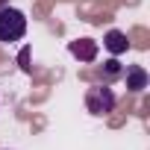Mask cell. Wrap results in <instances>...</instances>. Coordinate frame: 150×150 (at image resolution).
<instances>
[{
  "label": "cell",
  "mask_w": 150,
  "mask_h": 150,
  "mask_svg": "<svg viewBox=\"0 0 150 150\" xmlns=\"http://www.w3.org/2000/svg\"><path fill=\"white\" fill-rule=\"evenodd\" d=\"M24 35H27V15L6 3L0 9V41L12 44V41H21Z\"/></svg>",
  "instance_id": "obj_1"
},
{
  "label": "cell",
  "mask_w": 150,
  "mask_h": 150,
  "mask_svg": "<svg viewBox=\"0 0 150 150\" xmlns=\"http://www.w3.org/2000/svg\"><path fill=\"white\" fill-rule=\"evenodd\" d=\"M115 106H118V94H115L106 83H103V86H91V88L86 91V109H88L91 115L103 118V115H109Z\"/></svg>",
  "instance_id": "obj_2"
},
{
  "label": "cell",
  "mask_w": 150,
  "mask_h": 150,
  "mask_svg": "<svg viewBox=\"0 0 150 150\" xmlns=\"http://www.w3.org/2000/svg\"><path fill=\"white\" fill-rule=\"evenodd\" d=\"M68 50H71L74 59H80V62H94L97 59V41L94 38H77V41L68 44Z\"/></svg>",
  "instance_id": "obj_3"
},
{
  "label": "cell",
  "mask_w": 150,
  "mask_h": 150,
  "mask_svg": "<svg viewBox=\"0 0 150 150\" xmlns=\"http://www.w3.org/2000/svg\"><path fill=\"white\" fill-rule=\"evenodd\" d=\"M124 80H127V88L129 91H141V88H147V71L141 65H129L124 71Z\"/></svg>",
  "instance_id": "obj_4"
},
{
  "label": "cell",
  "mask_w": 150,
  "mask_h": 150,
  "mask_svg": "<svg viewBox=\"0 0 150 150\" xmlns=\"http://www.w3.org/2000/svg\"><path fill=\"white\" fill-rule=\"evenodd\" d=\"M103 47H106L112 56H121V53H127L129 41H127V35H124L121 30H109V33H106V38H103Z\"/></svg>",
  "instance_id": "obj_5"
},
{
  "label": "cell",
  "mask_w": 150,
  "mask_h": 150,
  "mask_svg": "<svg viewBox=\"0 0 150 150\" xmlns=\"http://www.w3.org/2000/svg\"><path fill=\"white\" fill-rule=\"evenodd\" d=\"M118 74H121V65H118L115 59H109V62H106V77L112 80V77H118Z\"/></svg>",
  "instance_id": "obj_6"
},
{
  "label": "cell",
  "mask_w": 150,
  "mask_h": 150,
  "mask_svg": "<svg viewBox=\"0 0 150 150\" xmlns=\"http://www.w3.org/2000/svg\"><path fill=\"white\" fill-rule=\"evenodd\" d=\"M6 3H9V0H0V9H3V6H6Z\"/></svg>",
  "instance_id": "obj_7"
}]
</instances>
